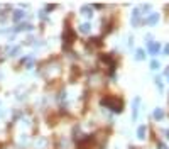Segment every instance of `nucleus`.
<instances>
[{
    "label": "nucleus",
    "mask_w": 169,
    "mask_h": 149,
    "mask_svg": "<svg viewBox=\"0 0 169 149\" xmlns=\"http://www.w3.org/2000/svg\"><path fill=\"white\" fill-rule=\"evenodd\" d=\"M156 117H157V119L159 117H162V112H161V110H156Z\"/></svg>",
    "instance_id": "obj_1"
},
{
    "label": "nucleus",
    "mask_w": 169,
    "mask_h": 149,
    "mask_svg": "<svg viewBox=\"0 0 169 149\" xmlns=\"http://www.w3.org/2000/svg\"><path fill=\"white\" fill-rule=\"evenodd\" d=\"M166 53H167V54H169V44H167V46H166Z\"/></svg>",
    "instance_id": "obj_2"
}]
</instances>
